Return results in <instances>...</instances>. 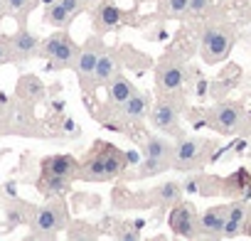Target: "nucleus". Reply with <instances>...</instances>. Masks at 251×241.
I'll use <instances>...</instances> for the list:
<instances>
[{"instance_id": "nucleus-22", "label": "nucleus", "mask_w": 251, "mask_h": 241, "mask_svg": "<svg viewBox=\"0 0 251 241\" xmlns=\"http://www.w3.org/2000/svg\"><path fill=\"white\" fill-rule=\"evenodd\" d=\"M18 94H20L23 98H27V101H40V98L45 96V89H42V84H40L37 79L27 76V79H23V81H20Z\"/></svg>"}, {"instance_id": "nucleus-14", "label": "nucleus", "mask_w": 251, "mask_h": 241, "mask_svg": "<svg viewBox=\"0 0 251 241\" xmlns=\"http://www.w3.org/2000/svg\"><path fill=\"white\" fill-rule=\"evenodd\" d=\"M246 219H249V207H246L244 202L229 204V209H226V221H224V229H222V239H236V236L244 231Z\"/></svg>"}, {"instance_id": "nucleus-21", "label": "nucleus", "mask_w": 251, "mask_h": 241, "mask_svg": "<svg viewBox=\"0 0 251 241\" xmlns=\"http://www.w3.org/2000/svg\"><path fill=\"white\" fill-rule=\"evenodd\" d=\"M96 20L103 30H111V27H116L121 23V10L116 5H101L96 10Z\"/></svg>"}, {"instance_id": "nucleus-16", "label": "nucleus", "mask_w": 251, "mask_h": 241, "mask_svg": "<svg viewBox=\"0 0 251 241\" xmlns=\"http://www.w3.org/2000/svg\"><path fill=\"white\" fill-rule=\"evenodd\" d=\"M118 74H121L118 59H116L111 52H101L99 59H96V67H94V81L101 84V86H106V84H108L113 76H118Z\"/></svg>"}, {"instance_id": "nucleus-29", "label": "nucleus", "mask_w": 251, "mask_h": 241, "mask_svg": "<svg viewBox=\"0 0 251 241\" xmlns=\"http://www.w3.org/2000/svg\"><path fill=\"white\" fill-rule=\"evenodd\" d=\"M64 128H67V131H69L72 136L76 133V123H74V120H72V118H67V120H64Z\"/></svg>"}, {"instance_id": "nucleus-25", "label": "nucleus", "mask_w": 251, "mask_h": 241, "mask_svg": "<svg viewBox=\"0 0 251 241\" xmlns=\"http://www.w3.org/2000/svg\"><path fill=\"white\" fill-rule=\"evenodd\" d=\"M207 8H209V0H190L185 15H204Z\"/></svg>"}, {"instance_id": "nucleus-20", "label": "nucleus", "mask_w": 251, "mask_h": 241, "mask_svg": "<svg viewBox=\"0 0 251 241\" xmlns=\"http://www.w3.org/2000/svg\"><path fill=\"white\" fill-rule=\"evenodd\" d=\"M182 192H185L182 182H165V185H160L155 190V199L160 204H175V202L182 199Z\"/></svg>"}, {"instance_id": "nucleus-31", "label": "nucleus", "mask_w": 251, "mask_h": 241, "mask_svg": "<svg viewBox=\"0 0 251 241\" xmlns=\"http://www.w3.org/2000/svg\"><path fill=\"white\" fill-rule=\"evenodd\" d=\"M45 3H54V0H45Z\"/></svg>"}, {"instance_id": "nucleus-13", "label": "nucleus", "mask_w": 251, "mask_h": 241, "mask_svg": "<svg viewBox=\"0 0 251 241\" xmlns=\"http://www.w3.org/2000/svg\"><path fill=\"white\" fill-rule=\"evenodd\" d=\"M8 45H10V54H13V59H30V57L40 54V40H37L30 30H20V32H15V35L8 40Z\"/></svg>"}, {"instance_id": "nucleus-10", "label": "nucleus", "mask_w": 251, "mask_h": 241, "mask_svg": "<svg viewBox=\"0 0 251 241\" xmlns=\"http://www.w3.org/2000/svg\"><path fill=\"white\" fill-rule=\"evenodd\" d=\"M207 143L202 138H182L173 148V165L175 168H192L202 160Z\"/></svg>"}, {"instance_id": "nucleus-27", "label": "nucleus", "mask_w": 251, "mask_h": 241, "mask_svg": "<svg viewBox=\"0 0 251 241\" xmlns=\"http://www.w3.org/2000/svg\"><path fill=\"white\" fill-rule=\"evenodd\" d=\"M10 59H13V54H10L8 40H0V64H5V62H10Z\"/></svg>"}, {"instance_id": "nucleus-26", "label": "nucleus", "mask_w": 251, "mask_h": 241, "mask_svg": "<svg viewBox=\"0 0 251 241\" xmlns=\"http://www.w3.org/2000/svg\"><path fill=\"white\" fill-rule=\"evenodd\" d=\"M59 3L69 10V15H72V18H76V15L84 10V0H59Z\"/></svg>"}, {"instance_id": "nucleus-8", "label": "nucleus", "mask_w": 251, "mask_h": 241, "mask_svg": "<svg viewBox=\"0 0 251 241\" xmlns=\"http://www.w3.org/2000/svg\"><path fill=\"white\" fill-rule=\"evenodd\" d=\"M148 118H151L153 128H158V131H165V133L180 131V111L173 101H158L148 111Z\"/></svg>"}, {"instance_id": "nucleus-4", "label": "nucleus", "mask_w": 251, "mask_h": 241, "mask_svg": "<svg viewBox=\"0 0 251 241\" xmlns=\"http://www.w3.org/2000/svg\"><path fill=\"white\" fill-rule=\"evenodd\" d=\"M173 148L170 141L160 138V136H151L146 141V150H143V163L138 168V177H153L163 170H168L173 165Z\"/></svg>"}, {"instance_id": "nucleus-3", "label": "nucleus", "mask_w": 251, "mask_h": 241, "mask_svg": "<svg viewBox=\"0 0 251 241\" xmlns=\"http://www.w3.org/2000/svg\"><path fill=\"white\" fill-rule=\"evenodd\" d=\"M234 30L229 25H212L202 32V42H200V52H202V59L207 64H217L222 59L229 57L231 47H234Z\"/></svg>"}, {"instance_id": "nucleus-18", "label": "nucleus", "mask_w": 251, "mask_h": 241, "mask_svg": "<svg viewBox=\"0 0 251 241\" xmlns=\"http://www.w3.org/2000/svg\"><path fill=\"white\" fill-rule=\"evenodd\" d=\"M96 59H99V52H96V49H91V47H86V49H81V52L76 54L74 72H76V76H79L81 81L94 79V67H96Z\"/></svg>"}, {"instance_id": "nucleus-6", "label": "nucleus", "mask_w": 251, "mask_h": 241, "mask_svg": "<svg viewBox=\"0 0 251 241\" xmlns=\"http://www.w3.org/2000/svg\"><path fill=\"white\" fill-rule=\"evenodd\" d=\"M40 54L47 57L52 62V67H69L76 59L79 49L64 32H54L45 42H40Z\"/></svg>"}, {"instance_id": "nucleus-5", "label": "nucleus", "mask_w": 251, "mask_h": 241, "mask_svg": "<svg viewBox=\"0 0 251 241\" xmlns=\"http://www.w3.org/2000/svg\"><path fill=\"white\" fill-rule=\"evenodd\" d=\"M244 120H246V111L236 101H224L209 111V123L224 136H234L244 126Z\"/></svg>"}, {"instance_id": "nucleus-7", "label": "nucleus", "mask_w": 251, "mask_h": 241, "mask_svg": "<svg viewBox=\"0 0 251 241\" xmlns=\"http://www.w3.org/2000/svg\"><path fill=\"white\" fill-rule=\"evenodd\" d=\"M175 209L170 212L168 217V224L173 229L175 236H182V239H195L200 236V224H197V212L192 204L187 202H175L173 204Z\"/></svg>"}, {"instance_id": "nucleus-9", "label": "nucleus", "mask_w": 251, "mask_h": 241, "mask_svg": "<svg viewBox=\"0 0 251 241\" xmlns=\"http://www.w3.org/2000/svg\"><path fill=\"white\" fill-rule=\"evenodd\" d=\"M155 81L163 91L168 94H177L185 81H187V69L180 64V62H163L158 69H155Z\"/></svg>"}, {"instance_id": "nucleus-28", "label": "nucleus", "mask_w": 251, "mask_h": 241, "mask_svg": "<svg viewBox=\"0 0 251 241\" xmlns=\"http://www.w3.org/2000/svg\"><path fill=\"white\" fill-rule=\"evenodd\" d=\"M197 187H200V180L197 177H190L187 182H182V190L185 192H197Z\"/></svg>"}, {"instance_id": "nucleus-2", "label": "nucleus", "mask_w": 251, "mask_h": 241, "mask_svg": "<svg viewBox=\"0 0 251 241\" xmlns=\"http://www.w3.org/2000/svg\"><path fill=\"white\" fill-rule=\"evenodd\" d=\"M74 177H79V163L72 155H50L42 160L40 187L45 190V194L64 192Z\"/></svg>"}, {"instance_id": "nucleus-15", "label": "nucleus", "mask_w": 251, "mask_h": 241, "mask_svg": "<svg viewBox=\"0 0 251 241\" xmlns=\"http://www.w3.org/2000/svg\"><path fill=\"white\" fill-rule=\"evenodd\" d=\"M148 111H151V98H148V94H138V91L121 106V116L126 120H131V123L143 120L148 116Z\"/></svg>"}, {"instance_id": "nucleus-23", "label": "nucleus", "mask_w": 251, "mask_h": 241, "mask_svg": "<svg viewBox=\"0 0 251 241\" xmlns=\"http://www.w3.org/2000/svg\"><path fill=\"white\" fill-rule=\"evenodd\" d=\"M35 0H5V8L13 10L15 15H27V10L32 8Z\"/></svg>"}, {"instance_id": "nucleus-19", "label": "nucleus", "mask_w": 251, "mask_h": 241, "mask_svg": "<svg viewBox=\"0 0 251 241\" xmlns=\"http://www.w3.org/2000/svg\"><path fill=\"white\" fill-rule=\"evenodd\" d=\"M45 20H47L52 27H57V30H67L74 18L69 15V10L59 3V0H54V3H50V8H47V13H45Z\"/></svg>"}, {"instance_id": "nucleus-1", "label": "nucleus", "mask_w": 251, "mask_h": 241, "mask_svg": "<svg viewBox=\"0 0 251 241\" xmlns=\"http://www.w3.org/2000/svg\"><path fill=\"white\" fill-rule=\"evenodd\" d=\"M126 168H128V155L118 150L111 143H94L89 150L84 165H79V177L89 182H103L111 177H118Z\"/></svg>"}, {"instance_id": "nucleus-12", "label": "nucleus", "mask_w": 251, "mask_h": 241, "mask_svg": "<svg viewBox=\"0 0 251 241\" xmlns=\"http://www.w3.org/2000/svg\"><path fill=\"white\" fill-rule=\"evenodd\" d=\"M64 221H67L64 209L57 207V204H47V207H40V209H37L32 226H35L40 234H57V231L64 226Z\"/></svg>"}, {"instance_id": "nucleus-30", "label": "nucleus", "mask_w": 251, "mask_h": 241, "mask_svg": "<svg viewBox=\"0 0 251 241\" xmlns=\"http://www.w3.org/2000/svg\"><path fill=\"white\" fill-rule=\"evenodd\" d=\"M3 13H5V0H0V20H3Z\"/></svg>"}, {"instance_id": "nucleus-11", "label": "nucleus", "mask_w": 251, "mask_h": 241, "mask_svg": "<svg viewBox=\"0 0 251 241\" xmlns=\"http://www.w3.org/2000/svg\"><path fill=\"white\" fill-rule=\"evenodd\" d=\"M226 204H219V207H209L204 209L200 217H197V224H200V236H207V239H219L222 236V229H224V221H226Z\"/></svg>"}, {"instance_id": "nucleus-17", "label": "nucleus", "mask_w": 251, "mask_h": 241, "mask_svg": "<svg viewBox=\"0 0 251 241\" xmlns=\"http://www.w3.org/2000/svg\"><path fill=\"white\" fill-rule=\"evenodd\" d=\"M106 86H108V103H111V106H118V108L136 94L133 81H131V79H126V76H121V74L113 76Z\"/></svg>"}, {"instance_id": "nucleus-24", "label": "nucleus", "mask_w": 251, "mask_h": 241, "mask_svg": "<svg viewBox=\"0 0 251 241\" xmlns=\"http://www.w3.org/2000/svg\"><path fill=\"white\" fill-rule=\"evenodd\" d=\"M187 3L190 0H165V10H168V15H185Z\"/></svg>"}]
</instances>
